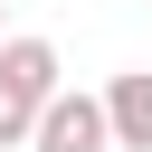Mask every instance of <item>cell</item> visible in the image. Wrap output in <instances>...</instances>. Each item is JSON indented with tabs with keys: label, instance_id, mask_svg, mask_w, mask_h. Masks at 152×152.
<instances>
[{
	"label": "cell",
	"instance_id": "obj_4",
	"mask_svg": "<svg viewBox=\"0 0 152 152\" xmlns=\"http://www.w3.org/2000/svg\"><path fill=\"white\" fill-rule=\"evenodd\" d=\"M0 38H10V28H0Z\"/></svg>",
	"mask_w": 152,
	"mask_h": 152
},
{
	"label": "cell",
	"instance_id": "obj_3",
	"mask_svg": "<svg viewBox=\"0 0 152 152\" xmlns=\"http://www.w3.org/2000/svg\"><path fill=\"white\" fill-rule=\"evenodd\" d=\"M95 104H104V133H114V152H152V66L114 76Z\"/></svg>",
	"mask_w": 152,
	"mask_h": 152
},
{
	"label": "cell",
	"instance_id": "obj_2",
	"mask_svg": "<svg viewBox=\"0 0 152 152\" xmlns=\"http://www.w3.org/2000/svg\"><path fill=\"white\" fill-rule=\"evenodd\" d=\"M28 152H114L104 104H95V95H76V86H57V95H48V114H38V133H28Z\"/></svg>",
	"mask_w": 152,
	"mask_h": 152
},
{
	"label": "cell",
	"instance_id": "obj_1",
	"mask_svg": "<svg viewBox=\"0 0 152 152\" xmlns=\"http://www.w3.org/2000/svg\"><path fill=\"white\" fill-rule=\"evenodd\" d=\"M66 86V66H57V38H0V152H28V133H38V114H48V95Z\"/></svg>",
	"mask_w": 152,
	"mask_h": 152
}]
</instances>
